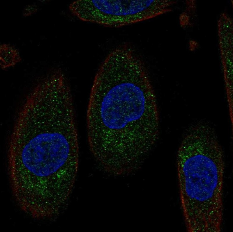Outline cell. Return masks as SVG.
Here are the masks:
<instances>
[{"label": "cell", "mask_w": 233, "mask_h": 232, "mask_svg": "<svg viewBox=\"0 0 233 232\" xmlns=\"http://www.w3.org/2000/svg\"><path fill=\"white\" fill-rule=\"evenodd\" d=\"M10 157L12 167L39 180L77 174L79 147L75 118L48 113L23 122L14 130Z\"/></svg>", "instance_id": "6da1fadb"}, {"label": "cell", "mask_w": 233, "mask_h": 232, "mask_svg": "<svg viewBox=\"0 0 233 232\" xmlns=\"http://www.w3.org/2000/svg\"><path fill=\"white\" fill-rule=\"evenodd\" d=\"M224 157L203 147L177 156L181 206L190 232H219L223 219Z\"/></svg>", "instance_id": "7a4b0ae2"}, {"label": "cell", "mask_w": 233, "mask_h": 232, "mask_svg": "<svg viewBox=\"0 0 233 232\" xmlns=\"http://www.w3.org/2000/svg\"><path fill=\"white\" fill-rule=\"evenodd\" d=\"M22 60L18 50L10 44L3 43L0 45V65L5 70L14 67Z\"/></svg>", "instance_id": "3957f363"}, {"label": "cell", "mask_w": 233, "mask_h": 232, "mask_svg": "<svg viewBox=\"0 0 233 232\" xmlns=\"http://www.w3.org/2000/svg\"><path fill=\"white\" fill-rule=\"evenodd\" d=\"M39 10V6L35 4L26 5L23 8L22 15L24 17H28L36 14Z\"/></svg>", "instance_id": "277c9868"}, {"label": "cell", "mask_w": 233, "mask_h": 232, "mask_svg": "<svg viewBox=\"0 0 233 232\" xmlns=\"http://www.w3.org/2000/svg\"><path fill=\"white\" fill-rule=\"evenodd\" d=\"M189 47L191 51H194L197 49L199 47L198 43L194 40H191L189 42Z\"/></svg>", "instance_id": "5b68a950"}]
</instances>
